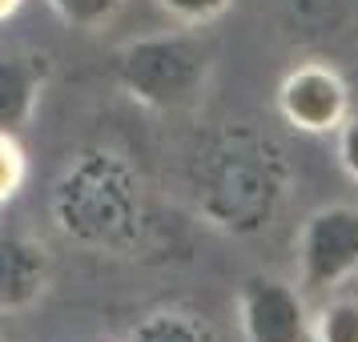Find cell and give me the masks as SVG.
Wrapping results in <instances>:
<instances>
[{
    "mask_svg": "<svg viewBox=\"0 0 358 342\" xmlns=\"http://www.w3.org/2000/svg\"><path fill=\"white\" fill-rule=\"evenodd\" d=\"M210 52L194 36H141L117 52V81L153 109H181L206 89Z\"/></svg>",
    "mask_w": 358,
    "mask_h": 342,
    "instance_id": "6da1fadb",
    "label": "cell"
},
{
    "mask_svg": "<svg viewBox=\"0 0 358 342\" xmlns=\"http://www.w3.org/2000/svg\"><path fill=\"white\" fill-rule=\"evenodd\" d=\"M358 274V206L330 201L298 229V290L330 294Z\"/></svg>",
    "mask_w": 358,
    "mask_h": 342,
    "instance_id": "7a4b0ae2",
    "label": "cell"
},
{
    "mask_svg": "<svg viewBox=\"0 0 358 342\" xmlns=\"http://www.w3.org/2000/svg\"><path fill=\"white\" fill-rule=\"evenodd\" d=\"M278 113L298 133H334L350 117V89L338 69L322 65V61H306L282 77Z\"/></svg>",
    "mask_w": 358,
    "mask_h": 342,
    "instance_id": "3957f363",
    "label": "cell"
},
{
    "mask_svg": "<svg viewBox=\"0 0 358 342\" xmlns=\"http://www.w3.org/2000/svg\"><path fill=\"white\" fill-rule=\"evenodd\" d=\"M238 322L245 342H306L310 310L298 286L278 274H250L238 290Z\"/></svg>",
    "mask_w": 358,
    "mask_h": 342,
    "instance_id": "277c9868",
    "label": "cell"
},
{
    "mask_svg": "<svg viewBox=\"0 0 358 342\" xmlns=\"http://www.w3.org/2000/svg\"><path fill=\"white\" fill-rule=\"evenodd\" d=\"M49 290V250L24 234L0 229V314L33 306Z\"/></svg>",
    "mask_w": 358,
    "mask_h": 342,
    "instance_id": "5b68a950",
    "label": "cell"
},
{
    "mask_svg": "<svg viewBox=\"0 0 358 342\" xmlns=\"http://www.w3.org/2000/svg\"><path fill=\"white\" fill-rule=\"evenodd\" d=\"M45 81H49V57L45 52L0 57V129L17 133L33 117Z\"/></svg>",
    "mask_w": 358,
    "mask_h": 342,
    "instance_id": "8992f818",
    "label": "cell"
},
{
    "mask_svg": "<svg viewBox=\"0 0 358 342\" xmlns=\"http://www.w3.org/2000/svg\"><path fill=\"white\" fill-rule=\"evenodd\" d=\"M310 339L314 342H358V298L334 294L310 314Z\"/></svg>",
    "mask_w": 358,
    "mask_h": 342,
    "instance_id": "52a82bcc",
    "label": "cell"
},
{
    "mask_svg": "<svg viewBox=\"0 0 358 342\" xmlns=\"http://www.w3.org/2000/svg\"><path fill=\"white\" fill-rule=\"evenodd\" d=\"M52 13L73 29H101L121 13L125 0H49Z\"/></svg>",
    "mask_w": 358,
    "mask_h": 342,
    "instance_id": "ba28073f",
    "label": "cell"
},
{
    "mask_svg": "<svg viewBox=\"0 0 358 342\" xmlns=\"http://www.w3.org/2000/svg\"><path fill=\"white\" fill-rule=\"evenodd\" d=\"M24 178H29V162H24V149H20L17 133L0 129V206L20 194Z\"/></svg>",
    "mask_w": 358,
    "mask_h": 342,
    "instance_id": "9c48e42d",
    "label": "cell"
},
{
    "mask_svg": "<svg viewBox=\"0 0 358 342\" xmlns=\"http://www.w3.org/2000/svg\"><path fill=\"white\" fill-rule=\"evenodd\" d=\"M229 4H234V0H157V8H162V13H169L178 24H189V29L217 20Z\"/></svg>",
    "mask_w": 358,
    "mask_h": 342,
    "instance_id": "30bf717a",
    "label": "cell"
},
{
    "mask_svg": "<svg viewBox=\"0 0 358 342\" xmlns=\"http://www.w3.org/2000/svg\"><path fill=\"white\" fill-rule=\"evenodd\" d=\"M334 137H338V165H342V173L358 185V113L346 117L338 129H334Z\"/></svg>",
    "mask_w": 358,
    "mask_h": 342,
    "instance_id": "8fae6325",
    "label": "cell"
},
{
    "mask_svg": "<svg viewBox=\"0 0 358 342\" xmlns=\"http://www.w3.org/2000/svg\"><path fill=\"white\" fill-rule=\"evenodd\" d=\"M20 4H24V0H0V20H8V17L20 8Z\"/></svg>",
    "mask_w": 358,
    "mask_h": 342,
    "instance_id": "7c38bea8",
    "label": "cell"
}]
</instances>
